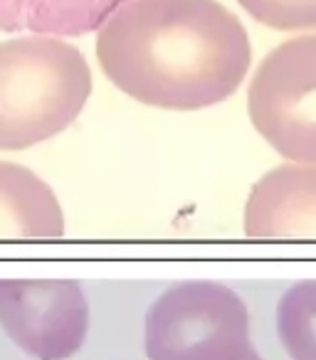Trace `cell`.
Returning <instances> with one entry per match:
<instances>
[{"mask_svg": "<svg viewBox=\"0 0 316 360\" xmlns=\"http://www.w3.org/2000/svg\"><path fill=\"white\" fill-rule=\"evenodd\" d=\"M96 60L131 99L196 111L235 94L252 47L217 0H126L96 32Z\"/></svg>", "mask_w": 316, "mask_h": 360, "instance_id": "6da1fadb", "label": "cell"}, {"mask_svg": "<svg viewBox=\"0 0 316 360\" xmlns=\"http://www.w3.org/2000/svg\"><path fill=\"white\" fill-rule=\"evenodd\" d=\"M91 94V70L75 45L52 35L0 42V150L62 134Z\"/></svg>", "mask_w": 316, "mask_h": 360, "instance_id": "7a4b0ae2", "label": "cell"}, {"mask_svg": "<svg viewBox=\"0 0 316 360\" xmlns=\"http://www.w3.org/2000/svg\"><path fill=\"white\" fill-rule=\"evenodd\" d=\"M144 345L148 360H242L255 348L245 301L215 281L163 291L146 314Z\"/></svg>", "mask_w": 316, "mask_h": 360, "instance_id": "3957f363", "label": "cell"}, {"mask_svg": "<svg viewBox=\"0 0 316 360\" xmlns=\"http://www.w3.org/2000/svg\"><path fill=\"white\" fill-rule=\"evenodd\" d=\"M247 111L282 158L316 165V35L282 42L262 60L250 82Z\"/></svg>", "mask_w": 316, "mask_h": 360, "instance_id": "277c9868", "label": "cell"}, {"mask_svg": "<svg viewBox=\"0 0 316 360\" xmlns=\"http://www.w3.org/2000/svg\"><path fill=\"white\" fill-rule=\"evenodd\" d=\"M0 326L35 360H67L87 340L89 304L72 279H0Z\"/></svg>", "mask_w": 316, "mask_h": 360, "instance_id": "5b68a950", "label": "cell"}, {"mask_svg": "<svg viewBox=\"0 0 316 360\" xmlns=\"http://www.w3.org/2000/svg\"><path fill=\"white\" fill-rule=\"evenodd\" d=\"M252 240H316V165H279L262 175L245 205Z\"/></svg>", "mask_w": 316, "mask_h": 360, "instance_id": "8992f818", "label": "cell"}, {"mask_svg": "<svg viewBox=\"0 0 316 360\" xmlns=\"http://www.w3.org/2000/svg\"><path fill=\"white\" fill-rule=\"evenodd\" d=\"M65 215L40 175L0 160V240H60Z\"/></svg>", "mask_w": 316, "mask_h": 360, "instance_id": "52a82bcc", "label": "cell"}, {"mask_svg": "<svg viewBox=\"0 0 316 360\" xmlns=\"http://www.w3.org/2000/svg\"><path fill=\"white\" fill-rule=\"evenodd\" d=\"M126 0H0V30L84 35L99 30Z\"/></svg>", "mask_w": 316, "mask_h": 360, "instance_id": "ba28073f", "label": "cell"}, {"mask_svg": "<svg viewBox=\"0 0 316 360\" xmlns=\"http://www.w3.org/2000/svg\"><path fill=\"white\" fill-rule=\"evenodd\" d=\"M277 335L291 360H316V279L299 281L279 299Z\"/></svg>", "mask_w": 316, "mask_h": 360, "instance_id": "9c48e42d", "label": "cell"}, {"mask_svg": "<svg viewBox=\"0 0 316 360\" xmlns=\"http://www.w3.org/2000/svg\"><path fill=\"white\" fill-rule=\"evenodd\" d=\"M257 22L272 30L316 27V0H237Z\"/></svg>", "mask_w": 316, "mask_h": 360, "instance_id": "30bf717a", "label": "cell"}, {"mask_svg": "<svg viewBox=\"0 0 316 360\" xmlns=\"http://www.w3.org/2000/svg\"><path fill=\"white\" fill-rule=\"evenodd\" d=\"M242 360H262V355H260V353H257V350H255V348H252V350H250V353H247V355H245V358H242Z\"/></svg>", "mask_w": 316, "mask_h": 360, "instance_id": "8fae6325", "label": "cell"}]
</instances>
